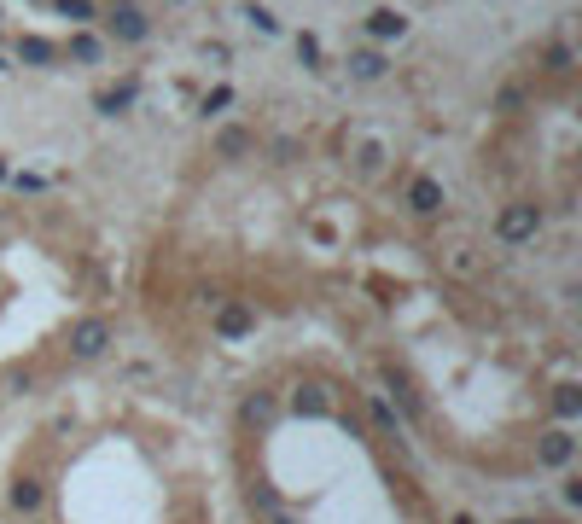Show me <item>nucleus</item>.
I'll return each instance as SVG.
<instances>
[{"label":"nucleus","mask_w":582,"mask_h":524,"mask_svg":"<svg viewBox=\"0 0 582 524\" xmlns=\"http://www.w3.org/2000/svg\"><path fill=\"white\" fill-rule=\"evenodd\" d=\"M105 350H111V320L105 315L70 320V361H99Z\"/></svg>","instance_id":"obj_1"},{"label":"nucleus","mask_w":582,"mask_h":524,"mask_svg":"<svg viewBox=\"0 0 582 524\" xmlns=\"http://www.w3.org/2000/svg\"><path fill=\"white\" fill-rule=\"evenodd\" d=\"M495 234L507 239V245H525V239L541 234V210H536V204H507V210L495 216Z\"/></svg>","instance_id":"obj_2"},{"label":"nucleus","mask_w":582,"mask_h":524,"mask_svg":"<svg viewBox=\"0 0 582 524\" xmlns=\"http://www.w3.org/2000/svg\"><path fill=\"white\" fill-rule=\"evenodd\" d=\"M105 29H111V42H128V47H134V42H146V29H152V18L140 12L134 0H117L111 12H105Z\"/></svg>","instance_id":"obj_3"},{"label":"nucleus","mask_w":582,"mask_h":524,"mask_svg":"<svg viewBox=\"0 0 582 524\" xmlns=\"http://www.w3.org/2000/svg\"><path fill=\"white\" fill-rule=\"evenodd\" d=\"M536 460H541V466H554V472H565L571 460H577V437H571L565 426H548L536 437Z\"/></svg>","instance_id":"obj_4"},{"label":"nucleus","mask_w":582,"mask_h":524,"mask_svg":"<svg viewBox=\"0 0 582 524\" xmlns=\"http://www.w3.org/2000/svg\"><path fill=\"white\" fill-rule=\"evenodd\" d=\"M437 257H443V274H460V280H478V274H484V257H478L466 239H448Z\"/></svg>","instance_id":"obj_5"},{"label":"nucleus","mask_w":582,"mask_h":524,"mask_svg":"<svg viewBox=\"0 0 582 524\" xmlns=\"http://www.w3.org/2000/svg\"><path fill=\"white\" fill-rule=\"evenodd\" d=\"M210 327H216V338H250V332H257V309H245V304H222Z\"/></svg>","instance_id":"obj_6"},{"label":"nucleus","mask_w":582,"mask_h":524,"mask_svg":"<svg viewBox=\"0 0 582 524\" xmlns=\"http://www.w3.org/2000/svg\"><path fill=\"white\" fill-rule=\"evenodd\" d=\"M408 210H414V216H443V181L414 175L408 181Z\"/></svg>","instance_id":"obj_7"},{"label":"nucleus","mask_w":582,"mask_h":524,"mask_svg":"<svg viewBox=\"0 0 582 524\" xmlns=\"http://www.w3.org/2000/svg\"><path fill=\"white\" fill-rule=\"evenodd\" d=\"M291 414H297V420H326V414H333L326 385H315V379H309V385H297V390H291Z\"/></svg>","instance_id":"obj_8"},{"label":"nucleus","mask_w":582,"mask_h":524,"mask_svg":"<svg viewBox=\"0 0 582 524\" xmlns=\"http://www.w3.org/2000/svg\"><path fill=\"white\" fill-rule=\"evenodd\" d=\"M344 70L356 76V82H379V76H390V58L379 53V47H349Z\"/></svg>","instance_id":"obj_9"},{"label":"nucleus","mask_w":582,"mask_h":524,"mask_svg":"<svg viewBox=\"0 0 582 524\" xmlns=\"http://www.w3.org/2000/svg\"><path fill=\"white\" fill-rule=\"evenodd\" d=\"M367 35H373V42H402L408 18L396 12V6H373V12H367Z\"/></svg>","instance_id":"obj_10"},{"label":"nucleus","mask_w":582,"mask_h":524,"mask_svg":"<svg viewBox=\"0 0 582 524\" xmlns=\"http://www.w3.org/2000/svg\"><path fill=\"white\" fill-rule=\"evenodd\" d=\"M134 94H140V82H134V76H123L117 88H99V94H94V105L105 111V117H117V111H128V105H134Z\"/></svg>","instance_id":"obj_11"},{"label":"nucleus","mask_w":582,"mask_h":524,"mask_svg":"<svg viewBox=\"0 0 582 524\" xmlns=\"http://www.w3.org/2000/svg\"><path fill=\"white\" fill-rule=\"evenodd\" d=\"M356 175H361V181H379V175H385V140L367 135V140L356 146Z\"/></svg>","instance_id":"obj_12"},{"label":"nucleus","mask_w":582,"mask_h":524,"mask_svg":"<svg viewBox=\"0 0 582 524\" xmlns=\"http://www.w3.org/2000/svg\"><path fill=\"white\" fill-rule=\"evenodd\" d=\"M42 478H12V512H35L42 507Z\"/></svg>","instance_id":"obj_13"},{"label":"nucleus","mask_w":582,"mask_h":524,"mask_svg":"<svg viewBox=\"0 0 582 524\" xmlns=\"http://www.w3.org/2000/svg\"><path fill=\"white\" fill-rule=\"evenodd\" d=\"M577 414H582V390H577V385L565 379V385L554 390V420H559V426H571Z\"/></svg>","instance_id":"obj_14"},{"label":"nucleus","mask_w":582,"mask_h":524,"mask_svg":"<svg viewBox=\"0 0 582 524\" xmlns=\"http://www.w3.org/2000/svg\"><path fill=\"white\" fill-rule=\"evenodd\" d=\"M385 385H390V397L402 402L408 414H419V390L408 385V373H402V367H385Z\"/></svg>","instance_id":"obj_15"},{"label":"nucleus","mask_w":582,"mask_h":524,"mask_svg":"<svg viewBox=\"0 0 582 524\" xmlns=\"http://www.w3.org/2000/svg\"><path fill=\"white\" fill-rule=\"evenodd\" d=\"M99 53H105V42H99L94 29H82V35H70V58H76V65H99Z\"/></svg>","instance_id":"obj_16"},{"label":"nucleus","mask_w":582,"mask_h":524,"mask_svg":"<svg viewBox=\"0 0 582 524\" xmlns=\"http://www.w3.org/2000/svg\"><path fill=\"white\" fill-rule=\"evenodd\" d=\"M18 58H24V65H53V42H42V35H24V42H18Z\"/></svg>","instance_id":"obj_17"},{"label":"nucleus","mask_w":582,"mask_h":524,"mask_svg":"<svg viewBox=\"0 0 582 524\" xmlns=\"http://www.w3.org/2000/svg\"><path fill=\"white\" fill-rule=\"evenodd\" d=\"M245 420H250V426H268V420H274V397H268V390L245 397Z\"/></svg>","instance_id":"obj_18"},{"label":"nucleus","mask_w":582,"mask_h":524,"mask_svg":"<svg viewBox=\"0 0 582 524\" xmlns=\"http://www.w3.org/2000/svg\"><path fill=\"white\" fill-rule=\"evenodd\" d=\"M216 146H222V152H227V158H234V152H245V146H250V128H239V123H227V128H222V140H216Z\"/></svg>","instance_id":"obj_19"},{"label":"nucleus","mask_w":582,"mask_h":524,"mask_svg":"<svg viewBox=\"0 0 582 524\" xmlns=\"http://www.w3.org/2000/svg\"><path fill=\"white\" fill-rule=\"evenodd\" d=\"M227 99H234V88H227V82H216L204 99H198V111H204V117H216V111H227Z\"/></svg>","instance_id":"obj_20"},{"label":"nucleus","mask_w":582,"mask_h":524,"mask_svg":"<svg viewBox=\"0 0 582 524\" xmlns=\"http://www.w3.org/2000/svg\"><path fill=\"white\" fill-rule=\"evenodd\" d=\"M58 12L65 18H76V24H88V18H94V0H53Z\"/></svg>","instance_id":"obj_21"},{"label":"nucleus","mask_w":582,"mask_h":524,"mask_svg":"<svg viewBox=\"0 0 582 524\" xmlns=\"http://www.w3.org/2000/svg\"><path fill=\"white\" fill-rule=\"evenodd\" d=\"M12 187H18V193H47V175H35V169H18Z\"/></svg>","instance_id":"obj_22"},{"label":"nucleus","mask_w":582,"mask_h":524,"mask_svg":"<svg viewBox=\"0 0 582 524\" xmlns=\"http://www.w3.org/2000/svg\"><path fill=\"white\" fill-rule=\"evenodd\" d=\"M297 58L315 70V65H320V35H297Z\"/></svg>","instance_id":"obj_23"},{"label":"nucleus","mask_w":582,"mask_h":524,"mask_svg":"<svg viewBox=\"0 0 582 524\" xmlns=\"http://www.w3.org/2000/svg\"><path fill=\"white\" fill-rule=\"evenodd\" d=\"M0 181H6V164H0Z\"/></svg>","instance_id":"obj_24"}]
</instances>
